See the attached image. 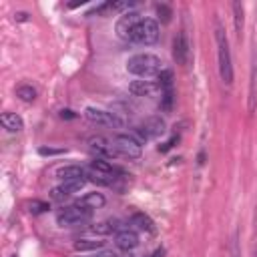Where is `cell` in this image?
Returning a JSON list of instances; mask_svg holds the SVG:
<instances>
[{"mask_svg":"<svg viewBox=\"0 0 257 257\" xmlns=\"http://www.w3.org/2000/svg\"><path fill=\"white\" fill-rule=\"evenodd\" d=\"M127 71L135 77L141 79H149V77H157L163 71V63L157 55H151V53H141L135 55L127 61Z\"/></svg>","mask_w":257,"mask_h":257,"instance_id":"6da1fadb","label":"cell"},{"mask_svg":"<svg viewBox=\"0 0 257 257\" xmlns=\"http://www.w3.org/2000/svg\"><path fill=\"white\" fill-rule=\"evenodd\" d=\"M215 42H217V61H219V75L225 85L233 83V65H231V50H229V40L221 24L215 28Z\"/></svg>","mask_w":257,"mask_h":257,"instance_id":"7a4b0ae2","label":"cell"},{"mask_svg":"<svg viewBox=\"0 0 257 257\" xmlns=\"http://www.w3.org/2000/svg\"><path fill=\"white\" fill-rule=\"evenodd\" d=\"M92 219V209L83 207V205H69V207L61 209L57 213V223L61 227H75V225H83L86 221Z\"/></svg>","mask_w":257,"mask_h":257,"instance_id":"3957f363","label":"cell"},{"mask_svg":"<svg viewBox=\"0 0 257 257\" xmlns=\"http://www.w3.org/2000/svg\"><path fill=\"white\" fill-rule=\"evenodd\" d=\"M157 40H159V24L153 18H143L135 26V30L131 32V38H129V42H135L141 46H151Z\"/></svg>","mask_w":257,"mask_h":257,"instance_id":"277c9868","label":"cell"},{"mask_svg":"<svg viewBox=\"0 0 257 257\" xmlns=\"http://www.w3.org/2000/svg\"><path fill=\"white\" fill-rule=\"evenodd\" d=\"M85 119L92 125H100V127H113V129H123L125 127V121L115 115L113 111H102V109H94V107H88L85 109Z\"/></svg>","mask_w":257,"mask_h":257,"instance_id":"5b68a950","label":"cell"},{"mask_svg":"<svg viewBox=\"0 0 257 257\" xmlns=\"http://www.w3.org/2000/svg\"><path fill=\"white\" fill-rule=\"evenodd\" d=\"M113 145H115V151L119 157H125V159H139L141 153H143V145H139L129 133L127 135H117L113 139Z\"/></svg>","mask_w":257,"mask_h":257,"instance_id":"8992f818","label":"cell"},{"mask_svg":"<svg viewBox=\"0 0 257 257\" xmlns=\"http://www.w3.org/2000/svg\"><path fill=\"white\" fill-rule=\"evenodd\" d=\"M143 18H145V16H143L141 12H137V10H127V12H123L121 18L117 20V26H115L119 38L129 40V38H131V32L135 30V26H137Z\"/></svg>","mask_w":257,"mask_h":257,"instance_id":"52a82bcc","label":"cell"},{"mask_svg":"<svg viewBox=\"0 0 257 257\" xmlns=\"http://www.w3.org/2000/svg\"><path fill=\"white\" fill-rule=\"evenodd\" d=\"M86 181H88V179H71V181H63L59 187H53V191H50V197H53L55 201H63V199H67L69 195L81 191V189L85 187Z\"/></svg>","mask_w":257,"mask_h":257,"instance_id":"ba28073f","label":"cell"},{"mask_svg":"<svg viewBox=\"0 0 257 257\" xmlns=\"http://www.w3.org/2000/svg\"><path fill=\"white\" fill-rule=\"evenodd\" d=\"M129 90L135 96H157L159 92H163V88L159 86L157 81H133L129 85Z\"/></svg>","mask_w":257,"mask_h":257,"instance_id":"9c48e42d","label":"cell"},{"mask_svg":"<svg viewBox=\"0 0 257 257\" xmlns=\"http://www.w3.org/2000/svg\"><path fill=\"white\" fill-rule=\"evenodd\" d=\"M88 145H90V149H92V151H96L98 155H102V157H109V159L119 157V155H117V151H115L113 141H111V139H107V137H100V135L90 137V139H88Z\"/></svg>","mask_w":257,"mask_h":257,"instance_id":"30bf717a","label":"cell"},{"mask_svg":"<svg viewBox=\"0 0 257 257\" xmlns=\"http://www.w3.org/2000/svg\"><path fill=\"white\" fill-rule=\"evenodd\" d=\"M141 129L145 131V135L149 139H157V137L165 135V131H167L165 121L161 117H149V119H145L143 125H141Z\"/></svg>","mask_w":257,"mask_h":257,"instance_id":"8fae6325","label":"cell"},{"mask_svg":"<svg viewBox=\"0 0 257 257\" xmlns=\"http://www.w3.org/2000/svg\"><path fill=\"white\" fill-rule=\"evenodd\" d=\"M173 57H175L177 65H187V61H189V42L183 32H179L173 40Z\"/></svg>","mask_w":257,"mask_h":257,"instance_id":"7c38bea8","label":"cell"},{"mask_svg":"<svg viewBox=\"0 0 257 257\" xmlns=\"http://www.w3.org/2000/svg\"><path fill=\"white\" fill-rule=\"evenodd\" d=\"M115 245L123 251H129V249H135L139 245V235L133 231V229H121L115 237Z\"/></svg>","mask_w":257,"mask_h":257,"instance_id":"4fadbf2b","label":"cell"},{"mask_svg":"<svg viewBox=\"0 0 257 257\" xmlns=\"http://www.w3.org/2000/svg\"><path fill=\"white\" fill-rule=\"evenodd\" d=\"M257 107V53H253V63H251V81H249V102L247 111L253 113Z\"/></svg>","mask_w":257,"mask_h":257,"instance_id":"5bb4252c","label":"cell"},{"mask_svg":"<svg viewBox=\"0 0 257 257\" xmlns=\"http://www.w3.org/2000/svg\"><path fill=\"white\" fill-rule=\"evenodd\" d=\"M86 179L96 183V185H102V187H115L117 185V175L113 173H102V171H96V169H86Z\"/></svg>","mask_w":257,"mask_h":257,"instance_id":"9a60e30c","label":"cell"},{"mask_svg":"<svg viewBox=\"0 0 257 257\" xmlns=\"http://www.w3.org/2000/svg\"><path fill=\"white\" fill-rule=\"evenodd\" d=\"M57 177L63 181H71V179H86V169L81 165H65L61 169H57Z\"/></svg>","mask_w":257,"mask_h":257,"instance_id":"2e32d148","label":"cell"},{"mask_svg":"<svg viewBox=\"0 0 257 257\" xmlns=\"http://www.w3.org/2000/svg\"><path fill=\"white\" fill-rule=\"evenodd\" d=\"M0 123H2V127L8 133H20L24 129V121L16 113H4L2 117H0Z\"/></svg>","mask_w":257,"mask_h":257,"instance_id":"e0dca14e","label":"cell"},{"mask_svg":"<svg viewBox=\"0 0 257 257\" xmlns=\"http://www.w3.org/2000/svg\"><path fill=\"white\" fill-rule=\"evenodd\" d=\"M79 205H83V207H88V209H100L102 205H105V197H102L100 193H86Z\"/></svg>","mask_w":257,"mask_h":257,"instance_id":"ac0fdd59","label":"cell"},{"mask_svg":"<svg viewBox=\"0 0 257 257\" xmlns=\"http://www.w3.org/2000/svg\"><path fill=\"white\" fill-rule=\"evenodd\" d=\"M117 229H119V221L117 219H107V221H100V223L90 227V231L94 235H109V233H113Z\"/></svg>","mask_w":257,"mask_h":257,"instance_id":"d6986e66","label":"cell"},{"mask_svg":"<svg viewBox=\"0 0 257 257\" xmlns=\"http://www.w3.org/2000/svg\"><path fill=\"white\" fill-rule=\"evenodd\" d=\"M105 247V241H96V239H79L75 243L77 251H98Z\"/></svg>","mask_w":257,"mask_h":257,"instance_id":"ffe728a7","label":"cell"},{"mask_svg":"<svg viewBox=\"0 0 257 257\" xmlns=\"http://www.w3.org/2000/svg\"><path fill=\"white\" fill-rule=\"evenodd\" d=\"M131 225H135V227L141 229V231H153V221H151V217H147L145 213H135V215L131 217Z\"/></svg>","mask_w":257,"mask_h":257,"instance_id":"44dd1931","label":"cell"},{"mask_svg":"<svg viewBox=\"0 0 257 257\" xmlns=\"http://www.w3.org/2000/svg\"><path fill=\"white\" fill-rule=\"evenodd\" d=\"M243 4L241 2H233V26H235V32L237 36H241L243 32Z\"/></svg>","mask_w":257,"mask_h":257,"instance_id":"7402d4cb","label":"cell"},{"mask_svg":"<svg viewBox=\"0 0 257 257\" xmlns=\"http://www.w3.org/2000/svg\"><path fill=\"white\" fill-rule=\"evenodd\" d=\"M28 211L32 213V215H40V213H46L48 209H50V205L46 203V201H40V199H32V201H28Z\"/></svg>","mask_w":257,"mask_h":257,"instance_id":"603a6c76","label":"cell"},{"mask_svg":"<svg viewBox=\"0 0 257 257\" xmlns=\"http://www.w3.org/2000/svg\"><path fill=\"white\" fill-rule=\"evenodd\" d=\"M16 96H18L20 100H24V102H32V100L36 98V90H34L30 85H22V86L16 88Z\"/></svg>","mask_w":257,"mask_h":257,"instance_id":"cb8c5ba5","label":"cell"},{"mask_svg":"<svg viewBox=\"0 0 257 257\" xmlns=\"http://www.w3.org/2000/svg\"><path fill=\"white\" fill-rule=\"evenodd\" d=\"M90 169H96V171H102V173H113V175H119V173H121L117 167H113L111 163L102 161V159H94V161L90 163Z\"/></svg>","mask_w":257,"mask_h":257,"instance_id":"d4e9b609","label":"cell"},{"mask_svg":"<svg viewBox=\"0 0 257 257\" xmlns=\"http://www.w3.org/2000/svg\"><path fill=\"white\" fill-rule=\"evenodd\" d=\"M173 100H175V94H173V88H167L161 92V111L165 113H171L173 109Z\"/></svg>","mask_w":257,"mask_h":257,"instance_id":"484cf974","label":"cell"},{"mask_svg":"<svg viewBox=\"0 0 257 257\" xmlns=\"http://www.w3.org/2000/svg\"><path fill=\"white\" fill-rule=\"evenodd\" d=\"M157 83H159V86H161L163 90L171 88V86H173V73H171L169 69H163V71L157 75Z\"/></svg>","mask_w":257,"mask_h":257,"instance_id":"4316f807","label":"cell"},{"mask_svg":"<svg viewBox=\"0 0 257 257\" xmlns=\"http://www.w3.org/2000/svg\"><path fill=\"white\" fill-rule=\"evenodd\" d=\"M157 14H159V18L163 20V22H169L171 20V16H173V12H171V8L167 6V4H157Z\"/></svg>","mask_w":257,"mask_h":257,"instance_id":"83f0119b","label":"cell"},{"mask_svg":"<svg viewBox=\"0 0 257 257\" xmlns=\"http://www.w3.org/2000/svg\"><path fill=\"white\" fill-rule=\"evenodd\" d=\"M38 153H40V155H44V157H50V155H63V153H65V149H53V147H40V149H38Z\"/></svg>","mask_w":257,"mask_h":257,"instance_id":"f1b7e54d","label":"cell"},{"mask_svg":"<svg viewBox=\"0 0 257 257\" xmlns=\"http://www.w3.org/2000/svg\"><path fill=\"white\" fill-rule=\"evenodd\" d=\"M177 141H179V137H173V139H169L167 143L159 145V151H161V153H167V151H169V149H171V147H173V145H175Z\"/></svg>","mask_w":257,"mask_h":257,"instance_id":"f546056e","label":"cell"},{"mask_svg":"<svg viewBox=\"0 0 257 257\" xmlns=\"http://www.w3.org/2000/svg\"><path fill=\"white\" fill-rule=\"evenodd\" d=\"M231 257H239V241H237V233H235L233 243H231Z\"/></svg>","mask_w":257,"mask_h":257,"instance_id":"4dcf8cb0","label":"cell"},{"mask_svg":"<svg viewBox=\"0 0 257 257\" xmlns=\"http://www.w3.org/2000/svg\"><path fill=\"white\" fill-rule=\"evenodd\" d=\"M88 257H117L113 251H98V253H92V255H88Z\"/></svg>","mask_w":257,"mask_h":257,"instance_id":"1f68e13d","label":"cell"},{"mask_svg":"<svg viewBox=\"0 0 257 257\" xmlns=\"http://www.w3.org/2000/svg\"><path fill=\"white\" fill-rule=\"evenodd\" d=\"M61 117H63V119H75L77 115H75L73 111H69V109H63V111H61Z\"/></svg>","mask_w":257,"mask_h":257,"instance_id":"d6a6232c","label":"cell"},{"mask_svg":"<svg viewBox=\"0 0 257 257\" xmlns=\"http://www.w3.org/2000/svg\"><path fill=\"white\" fill-rule=\"evenodd\" d=\"M16 20H22L24 22V20H28V14L26 12H16Z\"/></svg>","mask_w":257,"mask_h":257,"instance_id":"836d02e7","label":"cell"},{"mask_svg":"<svg viewBox=\"0 0 257 257\" xmlns=\"http://www.w3.org/2000/svg\"><path fill=\"white\" fill-rule=\"evenodd\" d=\"M153 257H163V249H159V251H155V255Z\"/></svg>","mask_w":257,"mask_h":257,"instance_id":"e575fe53","label":"cell"}]
</instances>
